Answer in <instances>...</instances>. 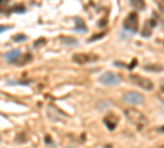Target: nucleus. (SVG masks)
Instances as JSON below:
<instances>
[{
    "label": "nucleus",
    "instance_id": "ddd939ff",
    "mask_svg": "<svg viewBox=\"0 0 164 148\" xmlns=\"http://www.w3.org/2000/svg\"><path fill=\"white\" fill-rule=\"evenodd\" d=\"M25 38H26L25 35H17V36H15L13 40H15V41H23V40H25Z\"/></svg>",
    "mask_w": 164,
    "mask_h": 148
},
{
    "label": "nucleus",
    "instance_id": "20e7f679",
    "mask_svg": "<svg viewBox=\"0 0 164 148\" xmlns=\"http://www.w3.org/2000/svg\"><path fill=\"white\" fill-rule=\"evenodd\" d=\"M123 102L125 104H130L131 107H133V105H138V104H143L144 97L141 94L135 92V91H130V92H125L123 94Z\"/></svg>",
    "mask_w": 164,
    "mask_h": 148
},
{
    "label": "nucleus",
    "instance_id": "2eb2a0df",
    "mask_svg": "<svg viewBox=\"0 0 164 148\" xmlns=\"http://www.w3.org/2000/svg\"><path fill=\"white\" fill-rule=\"evenodd\" d=\"M5 30H8V27H0V31H5Z\"/></svg>",
    "mask_w": 164,
    "mask_h": 148
},
{
    "label": "nucleus",
    "instance_id": "6e6552de",
    "mask_svg": "<svg viewBox=\"0 0 164 148\" xmlns=\"http://www.w3.org/2000/svg\"><path fill=\"white\" fill-rule=\"evenodd\" d=\"M20 58H21V53L20 51H10V53H7V61L8 63H13V64H18L20 63Z\"/></svg>",
    "mask_w": 164,
    "mask_h": 148
},
{
    "label": "nucleus",
    "instance_id": "0eeeda50",
    "mask_svg": "<svg viewBox=\"0 0 164 148\" xmlns=\"http://www.w3.org/2000/svg\"><path fill=\"white\" fill-rule=\"evenodd\" d=\"M104 122H105V127L108 128V130H115V128H117V125H118V117L108 114V115H105Z\"/></svg>",
    "mask_w": 164,
    "mask_h": 148
},
{
    "label": "nucleus",
    "instance_id": "f03ea898",
    "mask_svg": "<svg viewBox=\"0 0 164 148\" xmlns=\"http://www.w3.org/2000/svg\"><path fill=\"white\" fill-rule=\"evenodd\" d=\"M130 81L133 82V84L139 86L141 89H144V91H153V89H154V84H153L148 77H141V76H138V74H131Z\"/></svg>",
    "mask_w": 164,
    "mask_h": 148
},
{
    "label": "nucleus",
    "instance_id": "1a4fd4ad",
    "mask_svg": "<svg viewBox=\"0 0 164 148\" xmlns=\"http://www.w3.org/2000/svg\"><path fill=\"white\" fill-rule=\"evenodd\" d=\"M154 27H156V25H154V20H149V21H148V23H146V27L143 28V31H141V33H143V36H149Z\"/></svg>",
    "mask_w": 164,
    "mask_h": 148
},
{
    "label": "nucleus",
    "instance_id": "9d476101",
    "mask_svg": "<svg viewBox=\"0 0 164 148\" xmlns=\"http://www.w3.org/2000/svg\"><path fill=\"white\" fill-rule=\"evenodd\" d=\"M130 3L135 10H143L144 8V0H130Z\"/></svg>",
    "mask_w": 164,
    "mask_h": 148
},
{
    "label": "nucleus",
    "instance_id": "7ed1b4c3",
    "mask_svg": "<svg viewBox=\"0 0 164 148\" xmlns=\"http://www.w3.org/2000/svg\"><path fill=\"white\" fill-rule=\"evenodd\" d=\"M138 25H139V20H138V13L136 12H131L126 18H125V23L123 27L126 31H131V33H135L138 30Z\"/></svg>",
    "mask_w": 164,
    "mask_h": 148
},
{
    "label": "nucleus",
    "instance_id": "9b49d317",
    "mask_svg": "<svg viewBox=\"0 0 164 148\" xmlns=\"http://www.w3.org/2000/svg\"><path fill=\"white\" fill-rule=\"evenodd\" d=\"M144 69L146 71H154V73H159V71H163V66H159V64H154V66H151V64H148V66H144Z\"/></svg>",
    "mask_w": 164,
    "mask_h": 148
},
{
    "label": "nucleus",
    "instance_id": "f257e3e1",
    "mask_svg": "<svg viewBox=\"0 0 164 148\" xmlns=\"http://www.w3.org/2000/svg\"><path fill=\"white\" fill-rule=\"evenodd\" d=\"M125 115H126V119L138 128V130H144V128L148 127V117L141 112V110H138L135 107H126L125 109Z\"/></svg>",
    "mask_w": 164,
    "mask_h": 148
},
{
    "label": "nucleus",
    "instance_id": "f8f14e48",
    "mask_svg": "<svg viewBox=\"0 0 164 148\" xmlns=\"http://www.w3.org/2000/svg\"><path fill=\"white\" fill-rule=\"evenodd\" d=\"M157 97H159L161 102H164V86H161V87L157 89Z\"/></svg>",
    "mask_w": 164,
    "mask_h": 148
},
{
    "label": "nucleus",
    "instance_id": "423d86ee",
    "mask_svg": "<svg viewBox=\"0 0 164 148\" xmlns=\"http://www.w3.org/2000/svg\"><path fill=\"white\" fill-rule=\"evenodd\" d=\"M98 81H100V84H105V86H115V84L120 82V76L112 73V71H107L98 77Z\"/></svg>",
    "mask_w": 164,
    "mask_h": 148
},
{
    "label": "nucleus",
    "instance_id": "dca6fc26",
    "mask_svg": "<svg viewBox=\"0 0 164 148\" xmlns=\"http://www.w3.org/2000/svg\"><path fill=\"white\" fill-rule=\"evenodd\" d=\"M157 130H159V132H163V133H164V127H159Z\"/></svg>",
    "mask_w": 164,
    "mask_h": 148
},
{
    "label": "nucleus",
    "instance_id": "4468645a",
    "mask_svg": "<svg viewBox=\"0 0 164 148\" xmlns=\"http://www.w3.org/2000/svg\"><path fill=\"white\" fill-rule=\"evenodd\" d=\"M156 3H157V7L164 12V0H156Z\"/></svg>",
    "mask_w": 164,
    "mask_h": 148
},
{
    "label": "nucleus",
    "instance_id": "39448f33",
    "mask_svg": "<svg viewBox=\"0 0 164 148\" xmlns=\"http://www.w3.org/2000/svg\"><path fill=\"white\" fill-rule=\"evenodd\" d=\"M98 56L97 54H90V53H76L72 56V61L77 64H90L92 61H97Z\"/></svg>",
    "mask_w": 164,
    "mask_h": 148
}]
</instances>
